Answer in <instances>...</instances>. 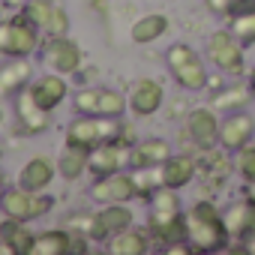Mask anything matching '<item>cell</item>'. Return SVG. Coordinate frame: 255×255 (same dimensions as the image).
<instances>
[{
    "mask_svg": "<svg viewBox=\"0 0 255 255\" xmlns=\"http://www.w3.org/2000/svg\"><path fill=\"white\" fill-rule=\"evenodd\" d=\"M186 243L192 252H222L228 246V231L222 222V210H216L210 201L192 204L186 213Z\"/></svg>",
    "mask_w": 255,
    "mask_h": 255,
    "instance_id": "1",
    "label": "cell"
},
{
    "mask_svg": "<svg viewBox=\"0 0 255 255\" xmlns=\"http://www.w3.org/2000/svg\"><path fill=\"white\" fill-rule=\"evenodd\" d=\"M165 63L174 75V81L183 87V90H201L207 87L210 75L204 69V60L198 57V51L186 42H174L168 51H165Z\"/></svg>",
    "mask_w": 255,
    "mask_h": 255,
    "instance_id": "2",
    "label": "cell"
},
{
    "mask_svg": "<svg viewBox=\"0 0 255 255\" xmlns=\"http://www.w3.org/2000/svg\"><path fill=\"white\" fill-rule=\"evenodd\" d=\"M39 48V27L21 12L15 18L0 21V54L6 57H30Z\"/></svg>",
    "mask_w": 255,
    "mask_h": 255,
    "instance_id": "3",
    "label": "cell"
},
{
    "mask_svg": "<svg viewBox=\"0 0 255 255\" xmlns=\"http://www.w3.org/2000/svg\"><path fill=\"white\" fill-rule=\"evenodd\" d=\"M243 42L231 30H216L207 39V60L222 75H243Z\"/></svg>",
    "mask_w": 255,
    "mask_h": 255,
    "instance_id": "4",
    "label": "cell"
},
{
    "mask_svg": "<svg viewBox=\"0 0 255 255\" xmlns=\"http://www.w3.org/2000/svg\"><path fill=\"white\" fill-rule=\"evenodd\" d=\"M0 210H3L9 219L30 222V219H39V216H45L51 210V198L42 195V192H30L24 186H15V189H6L3 192Z\"/></svg>",
    "mask_w": 255,
    "mask_h": 255,
    "instance_id": "5",
    "label": "cell"
},
{
    "mask_svg": "<svg viewBox=\"0 0 255 255\" xmlns=\"http://www.w3.org/2000/svg\"><path fill=\"white\" fill-rule=\"evenodd\" d=\"M90 198L96 204H126V201L138 198L135 183H132V171H114V174L96 177L90 186Z\"/></svg>",
    "mask_w": 255,
    "mask_h": 255,
    "instance_id": "6",
    "label": "cell"
},
{
    "mask_svg": "<svg viewBox=\"0 0 255 255\" xmlns=\"http://www.w3.org/2000/svg\"><path fill=\"white\" fill-rule=\"evenodd\" d=\"M42 63L57 75H72L81 66V48L69 36H48L42 48Z\"/></svg>",
    "mask_w": 255,
    "mask_h": 255,
    "instance_id": "7",
    "label": "cell"
},
{
    "mask_svg": "<svg viewBox=\"0 0 255 255\" xmlns=\"http://www.w3.org/2000/svg\"><path fill=\"white\" fill-rule=\"evenodd\" d=\"M123 168H129V144L102 141V144L87 150V171H93L96 177L114 174V171H123Z\"/></svg>",
    "mask_w": 255,
    "mask_h": 255,
    "instance_id": "8",
    "label": "cell"
},
{
    "mask_svg": "<svg viewBox=\"0 0 255 255\" xmlns=\"http://www.w3.org/2000/svg\"><path fill=\"white\" fill-rule=\"evenodd\" d=\"M255 138V117L240 108V111H228L222 126H219V144L231 153H237L240 147H246Z\"/></svg>",
    "mask_w": 255,
    "mask_h": 255,
    "instance_id": "9",
    "label": "cell"
},
{
    "mask_svg": "<svg viewBox=\"0 0 255 255\" xmlns=\"http://www.w3.org/2000/svg\"><path fill=\"white\" fill-rule=\"evenodd\" d=\"M222 222H225V231H228L231 240L243 243V240L255 237V198L246 195V198L228 204L222 210Z\"/></svg>",
    "mask_w": 255,
    "mask_h": 255,
    "instance_id": "10",
    "label": "cell"
},
{
    "mask_svg": "<svg viewBox=\"0 0 255 255\" xmlns=\"http://www.w3.org/2000/svg\"><path fill=\"white\" fill-rule=\"evenodd\" d=\"M126 228H132V210L126 204H102V210L93 213L90 240H108Z\"/></svg>",
    "mask_w": 255,
    "mask_h": 255,
    "instance_id": "11",
    "label": "cell"
},
{
    "mask_svg": "<svg viewBox=\"0 0 255 255\" xmlns=\"http://www.w3.org/2000/svg\"><path fill=\"white\" fill-rule=\"evenodd\" d=\"M147 231H150L153 240H159L168 249V246L186 240V216L180 210H174V213H168V210H150Z\"/></svg>",
    "mask_w": 255,
    "mask_h": 255,
    "instance_id": "12",
    "label": "cell"
},
{
    "mask_svg": "<svg viewBox=\"0 0 255 255\" xmlns=\"http://www.w3.org/2000/svg\"><path fill=\"white\" fill-rule=\"evenodd\" d=\"M162 102H165V90H162V84L153 81V78H138V81L132 84V90H129V108H132V114H138V117L156 114V111L162 108Z\"/></svg>",
    "mask_w": 255,
    "mask_h": 255,
    "instance_id": "13",
    "label": "cell"
},
{
    "mask_svg": "<svg viewBox=\"0 0 255 255\" xmlns=\"http://www.w3.org/2000/svg\"><path fill=\"white\" fill-rule=\"evenodd\" d=\"M219 126L222 120L213 114V108H192L186 114V132L201 147H213L219 141Z\"/></svg>",
    "mask_w": 255,
    "mask_h": 255,
    "instance_id": "14",
    "label": "cell"
},
{
    "mask_svg": "<svg viewBox=\"0 0 255 255\" xmlns=\"http://www.w3.org/2000/svg\"><path fill=\"white\" fill-rule=\"evenodd\" d=\"M12 105H15V117H18V123H21L24 132H33V135H36V132H45V129H48V114H51V111H45V108L33 99V93H30L27 87L15 93Z\"/></svg>",
    "mask_w": 255,
    "mask_h": 255,
    "instance_id": "15",
    "label": "cell"
},
{
    "mask_svg": "<svg viewBox=\"0 0 255 255\" xmlns=\"http://www.w3.org/2000/svg\"><path fill=\"white\" fill-rule=\"evenodd\" d=\"M27 90L33 93V99H36L45 111H54V108L69 96L66 75H57V72H45V75L33 78V81L27 84Z\"/></svg>",
    "mask_w": 255,
    "mask_h": 255,
    "instance_id": "16",
    "label": "cell"
},
{
    "mask_svg": "<svg viewBox=\"0 0 255 255\" xmlns=\"http://www.w3.org/2000/svg\"><path fill=\"white\" fill-rule=\"evenodd\" d=\"M171 156V144L165 138H144L129 144V168H150V165H162Z\"/></svg>",
    "mask_w": 255,
    "mask_h": 255,
    "instance_id": "17",
    "label": "cell"
},
{
    "mask_svg": "<svg viewBox=\"0 0 255 255\" xmlns=\"http://www.w3.org/2000/svg\"><path fill=\"white\" fill-rule=\"evenodd\" d=\"M54 174H57V162H51L48 156H33L24 162V168L18 174V186H24L30 192H42L51 186Z\"/></svg>",
    "mask_w": 255,
    "mask_h": 255,
    "instance_id": "18",
    "label": "cell"
},
{
    "mask_svg": "<svg viewBox=\"0 0 255 255\" xmlns=\"http://www.w3.org/2000/svg\"><path fill=\"white\" fill-rule=\"evenodd\" d=\"M30 81H33V66H30L27 57H9L3 66H0V93L15 96Z\"/></svg>",
    "mask_w": 255,
    "mask_h": 255,
    "instance_id": "19",
    "label": "cell"
},
{
    "mask_svg": "<svg viewBox=\"0 0 255 255\" xmlns=\"http://www.w3.org/2000/svg\"><path fill=\"white\" fill-rule=\"evenodd\" d=\"M102 138H99V117L93 114H78L69 126H66V144L69 147H81V150H90L96 147Z\"/></svg>",
    "mask_w": 255,
    "mask_h": 255,
    "instance_id": "20",
    "label": "cell"
},
{
    "mask_svg": "<svg viewBox=\"0 0 255 255\" xmlns=\"http://www.w3.org/2000/svg\"><path fill=\"white\" fill-rule=\"evenodd\" d=\"M147 246H150V237L144 231H138L135 225L105 240V252H111V255H144Z\"/></svg>",
    "mask_w": 255,
    "mask_h": 255,
    "instance_id": "21",
    "label": "cell"
},
{
    "mask_svg": "<svg viewBox=\"0 0 255 255\" xmlns=\"http://www.w3.org/2000/svg\"><path fill=\"white\" fill-rule=\"evenodd\" d=\"M228 30L243 45H255V3L252 0H243L240 6H234L228 12Z\"/></svg>",
    "mask_w": 255,
    "mask_h": 255,
    "instance_id": "22",
    "label": "cell"
},
{
    "mask_svg": "<svg viewBox=\"0 0 255 255\" xmlns=\"http://www.w3.org/2000/svg\"><path fill=\"white\" fill-rule=\"evenodd\" d=\"M72 249V231L69 228H48L33 237L30 255H63Z\"/></svg>",
    "mask_w": 255,
    "mask_h": 255,
    "instance_id": "23",
    "label": "cell"
},
{
    "mask_svg": "<svg viewBox=\"0 0 255 255\" xmlns=\"http://www.w3.org/2000/svg\"><path fill=\"white\" fill-rule=\"evenodd\" d=\"M33 231L27 228V222H21V219H3L0 222V240H3L6 246H9V252H15V255H30V243H33Z\"/></svg>",
    "mask_w": 255,
    "mask_h": 255,
    "instance_id": "24",
    "label": "cell"
},
{
    "mask_svg": "<svg viewBox=\"0 0 255 255\" xmlns=\"http://www.w3.org/2000/svg\"><path fill=\"white\" fill-rule=\"evenodd\" d=\"M192 177H195V159H192V156H174V153H171V156L162 162V183H165V186L183 189V186L192 183Z\"/></svg>",
    "mask_w": 255,
    "mask_h": 255,
    "instance_id": "25",
    "label": "cell"
},
{
    "mask_svg": "<svg viewBox=\"0 0 255 255\" xmlns=\"http://www.w3.org/2000/svg\"><path fill=\"white\" fill-rule=\"evenodd\" d=\"M165 30H168V18H165L162 12L141 15V18L132 24V42H138V45H150V42H156Z\"/></svg>",
    "mask_w": 255,
    "mask_h": 255,
    "instance_id": "26",
    "label": "cell"
},
{
    "mask_svg": "<svg viewBox=\"0 0 255 255\" xmlns=\"http://www.w3.org/2000/svg\"><path fill=\"white\" fill-rule=\"evenodd\" d=\"M87 171V150L81 147H63V153L57 156V174L63 180H78Z\"/></svg>",
    "mask_w": 255,
    "mask_h": 255,
    "instance_id": "27",
    "label": "cell"
},
{
    "mask_svg": "<svg viewBox=\"0 0 255 255\" xmlns=\"http://www.w3.org/2000/svg\"><path fill=\"white\" fill-rule=\"evenodd\" d=\"M249 99H255V96H252V87L234 84V87H222V90L213 96V108H219V111L228 114V111H240V108H246Z\"/></svg>",
    "mask_w": 255,
    "mask_h": 255,
    "instance_id": "28",
    "label": "cell"
},
{
    "mask_svg": "<svg viewBox=\"0 0 255 255\" xmlns=\"http://www.w3.org/2000/svg\"><path fill=\"white\" fill-rule=\"evenodd\" d=\"M132 171V183H135V195L138 198H150L162 183V165H150V168H129Z\"/></svg>",
    "mask_w": 255,
    "mask_h": 255,
    "instance_id": "29",
    "label": "cell"
},
{
    "mask_svg": "<svg viewBox=\"0 0 255 255\" xmlns=\"http://www.w3.org/2000/svg\"><path fill=\"white\" fill-rule=\"evenodd\" d=\"M129 111V96H123L120 90L102 87V99H99V114L102 117H123Z\"/></svg>",
    "mask_w": 255,
    "mask_h": 255,
    "instance_id": "30",
    "label": "cell"
},
{
    "mask_svg": "<svg viewBox=\"0 0 255 255\" xmlns=\"http://www.w3.org/2000/svg\"><path fill=\"white\" fill-rule=\"evenodd\" d=\"M234 168L240 171V177H243V180H246V186H249V195L255 198V144H252V141H249L246 147H240V150H237Z\"/></svg>",
    "mask_w": 255,
    "mask_h": 255,
    "instance_id": "31",
    "label": "cell"
},
{
    "mask_svg": "<svg viewBox=\"0 0 255 255\" xmlns=\"http://www.w3.org/2000/svg\"><path fill=\"white\" fill-rule=\"evenodd\" d=\"M24 15L39 27V33H45L48 24H51V15H54V3H51V0H27V3H24Z\"/></svg>",
    "mask_w": 255,
    "mask_h": 255,
    "instance_id": "32",
    "label": "cell"
},
{
    "mask_svg": "<svg viewBox=\"0 0 255 255\" xmlns=\"http://www.w3.org/2000/svg\"><path fill=\"white\" fill-rule=\"evenodd\" d=\"M99 99H102V87H81L72 99L75 114H99Z\"/></svg>",
    "mask_w": 255,
    "mask_h": 255,
    "instance_id": "33",
    "label": "cell"
},
{
    "mask_svg": "<svg viewBox=\"0 0 255 255\" xmlns=\"http://www.w3.org/2000/svg\"><path fill=\"white\" fill-rule=\"evenodd\" d=\"M180 189H171V186H159L147 201H150V210H168V213H174V210H180V195H177Z\"/></svg>",
    "mask_w": 255,
    "mask_h": 255,
    "instance_id": "34",
    "label": "cell"
},
{
    "mask_svg": "<svg viewBox=\"0 0 255 255\" xmlns=\"http://www.w3.org/2000/svg\"><path fill=\"white\" fill-rule=\"evenodd\" d=\"M45 33H48V36H66V33H69V15H66V9L54 6L51 24H48V30H45Z\"/></svg>",
    "mask_w": 255,
    "mask_h": 255,
    "instance_id": "35",
    "label": "cell"
},
{
    "mask_svg": "<svg viewBox=\"0 0 255 255\" xmlns=\"http://www.w3.org/2000/svg\"><path fill=\"white\" fill-rule=\"evenodd\" d=\"M204 3H207V9H210V12H216V15H228L234 6H240V3H243V0H204Z\"/></svg>",
    "mask_w": 255,
    "mask_h": 255,
    "instance_id": "36",
    "label": "cell"
},
{
    "mask_svg": "<svg viewBox=\"0 0 255 255\" xmlns=\"http://www.w3.org/2000/svg\"><path fill=\"white\" fill-rule=\"evenodd\" d=\"M243 252H249V255H255V237H249V240H243Z\"/></svg>",
    "mask_w": 255,
    "mask_h": 255,
    "instance_id": "37",
    "label": "cell"
},
{
    "mask_svg": "<svg viewBox=\"0 0 255 255\" xmlns=\"http://www.w3.org/2000/svg\"><path fill=\"white\" fill-rule=\"evenodd\" d=\"M249 87H252V96H255V66H252V72H249Z\"/></svg>",
    "mask_w": 255,
    "mask_h": 255,
    "instance_id": "38",
    "label": "cell"
},
{
    "mask_svg": "<svg viewBox=\"0 0 255 255\" xmlns=\"http://www.w3.org/2000/svg\"><path fill=\"white\" fill-rule=\"evenodd\" d=\"M6 3H9V6H24L27 0H6Z\"/></svg>",
    "mask_w": 255,
    "mask_h": 255,
    "instance_id": "39",
    "label": "cell"
},
{
    "mask_svg": "<svg viewBox=\"0 0 255 255\" xmlns=\"http://www.w3.org/2000/svg\"><path fill=\"white\" fill-rule=\"evenodd\" d=\"M3 192H6V189H3V186H0V201H3Z\"/></svg>",
    "mask_w": 255,
    "mask_h": 255,
    "instance_id": "40",
    "label": "cell"
},
{
    "mask_svg": "<svg viewBox=\"0 0 255 255\" xmlns=\"http://www.w3.org/2000/svg\"><path fill=\"white\" fill-rule=\"evenodd\" d=\"M0 186H3V171H0Z\"/></svg>",
    "mask_w": 255,
    "mask_h": 255,
    "instance_id": "41",
    "label": "cell"
},
{
    "mask_svg": "<svg viewBox=\"0 0 255 255\" xmlns=\"http://www.w3.org/2000/svg\"><path fill=\"white\" fill-rule=\"evenodd\" d=\"M0 123H3V108H0Z\"/></svg>",
    "mask_w": 255,
    "mask_h": 255,
    "instance_id": "42",
    "label": "cell"
},
{
    "mask_svg": "<svg viewBox=\"0 0 255 255\" xmlns=\"http://www.w3.org/2000/svg\"><path fill=\"white\" fill-rule=\"evenodd\" d=\"M0 156H3V144H0Z\"/></svg>",
    "mask_w": 255,
    "mask_h": 255,
    "instance_id": "43",
    "label": "cell"
}]
</instances>
